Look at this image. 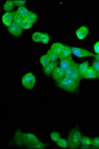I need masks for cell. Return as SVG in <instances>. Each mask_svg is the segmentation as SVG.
<instances>
[{
  "label": "cell",
  "instance_id": "30bf717a",
  "mask_svg": "<svg viewBox=\"0 0 99 149\" xmlns=\"http://www.w3.org/2000/svg\"><path fill=\"white\" fill-rule=\"evenodd\" d=\"M89 33V29L85 26H82L77 29L76 34L79 39L82 40L85 38Z\"/></svg>",
  "mask_w": 99,
  "mask_h": 149
},
{
  "label": "cell",
  "instance_id": "836d02e7",
  "mask_svg": "<svg viewBox=\"0 0 99 149\" xmlns=\"http://www.w3.org/2000/svg\"><path fill=\"white\" fill-rule=\"evenodd\" d=\"M95 58L96 59V60L99 62V54L96 55V57Z\"/></svg>",
  "mask_w": 99,
  "mask_h": 149
},
{
  "label": "cell",
  "instance_id": "f1b7e54d",
  "mask_svg": "<svg viewBox=\"0 0 99 149\" xmlns=\"http://www.w3.org/2000/svg\"><path fill=\"white\" fill-rule=\"evenodd\" d=\"M50 36L48 34L46 33H43V36H42V39H41V42L44 43V44H47L49 41H50Z\"/></svg>",
  "mask_w": 99,
  "mask_h": 149
},
{
  "label": "cell",
  "instance_id": "484cf974",
  "mask_svg": "<svg viewBox=\"0 0 99 149\" xmlns=\"http://www.w3.org/2000/svg\"><path fill=\"white\" fill-rule=\"evenodd\" d=\"M50 137L53 141L56 142L61 138V134L58 132H52L50 133Z\"/></svg>",
  "mask_w": 99,
  "mask_h": 149
},
{
  "label": "cell",
  "instance_id": "4fadbf2b",
  "mask_svg": "<svg viewBox=\"0 0 99 149\" xmlns=\"http://www.w3.org/2000/svg\"><path fill=\"white\" fill-rule=\"evenodd\" d=\"M64 48V45L60 43H55L52 45L50 49L51 50L54 51V52L59 55V56L63 52V49Z\"/></svg>",
  "mask_w": 99,
  "mask_h": 149
},
{
  "label": "cell",
  "instance_id": "5bb4252c",
  "mask_svg": "<svg viewBox=\"0 0 99 149\" xmlns=\"http://www.w3.org/2000/svg\"><path fill=\"white\" fill-rule=\"evenodd\" d=\"M84 79H98L97 74L92 67H89L84 74Z\"/></svg>",
  "mask_w": 99,
  "mask_h": 149
},
{
  "label": "cell",
  "instance_id": "f546056e",
  "mask_svg": "<svg viewBox=\"0 0 99 149\" xmlns=\"http://www.w3.org/2000/svg\"><path fill=\"white\" fill-rule=\"evenodd\" d=\"M92 145L94 147L93 148L99 149V137L95 138L93 139Z\"/></svg>",
  "mask_w": 99,
  "mask_h": 149
},
{
  "label": "cell",
  "instance_id": "d4e9b609",
  "mask_svg": "<svg viewBox=\"0 0 99 149\" xmlns=\"http://www.w3.org/2000/svg\"><path fill=\"white\" fill-rule=\"evenodd\" d=\"M56 143L57 145L60 147L67 148L68 147V141H67L65 139L63 138H60L57 142H56Z\"/></svg>",
  "mask_w": 99,
  "mask_h": 149
},
{
  "label": "cell",
  "instance_id": "7402d4cb",
  "mask_svg": "<svg viewBox=\"0 0 99 149\" xmlns=\"http://www.w3.org/2000/svg\"><path fill=\"white\" fill-rule=\"evenodd\" d=\"M14 1L8 0L3 6V10L6 11H10L14 8Z\"/></svg>",
  "mask_w": 99,
  "mask_h": 149
},
{
  "label": "cell",
  "instance_id": "d6986e66",
  "mask_svg": "<svg viewBox=\"0 0 99 149\" xmlns=\"http://www.w3.org/2000/svg\"><path fill=\"white\" fill-rule=\"evenodd\" d=\"M38 18V16L37 14H35L34 13L30 11L26 16V19L27 20H29V22H31L33 24L36 22Z\"/></svg>",
  "mask_w": 99,
  "mask_h": 149
},
{
  "label": "cell",
  "instance_id": "5b68a950",
  "mask_svg": "<svg viewBox=\"0 0 99 149\" xmlns=\"http://www.w3.org/2000/svg\"><path fill=\"white\" fill-rule=\"evenodd\" d=\"M36 81V78L33 73H27L22 77V86L28 90H31L34 86Z\"/></svg>",
  "mask_w": 99,
  "mask_h": 149
},
{
  "label": "cell",
  "instance_id": "44dd1931",
  "mask_svg": "<svg viewBox=\"0 0 99 149\" xmlns=\"http://www.w3.org/2000/svg\"><path fill=\"white\" fill-rule=\"evenodd\" d=\"M46 55L48 56L50 61H56V60L59 57V55L57 54V53L54 52V51L51 50V49H50L48 50V52H47Z\"/></svg>",
  "mask_w": 99,
  "mask_h": 149
},
{
  "label": "cell",
  "instance_id": "ac0fdd59",
  "mask_svg": "<svg viewBox=\"0 0 99 149\" xmlns=\"http://www.w3.org/2000/svg\"><path fill=\"white\" fill-rule=\"evenodd\" d=\"M29 12L30 11L29 10H27L26 7H24V6L19 7L17 10V12L19 14V15H21L24 19H26V17Z\"/></svg>",
  "mask_w": 99,
  "mask_h": 149
},
{
  "label": "cell",
  "instance_id": "e0dca14e",
  "mask_svg": "<svg viewBox=\"0 0 99 149\" xmlns=\"http://www.w3.org/2000/svg\"><path fill=\"white\" fill-rule=\"evenodd\" d=\"M13 17V22L14 23L19 26H21V24L22 23L24 19L22 18L21 15H19L17 11L12 12Z\"/></svg>",
  "mask_w": 99,
  "mask_h": 149
},
{
  "label": "cell",
  "instance_id": "6da1fadb",
  "mask_svg": "<svg viewBox=\"0 0 99 149\" xmlns=\"http://www.w3.org/2000/svg\"><path fill=\"white\" fill-rule=\"evenodd\" d=\"M40 142L38 138L31 133H23L20 129L16 131L13 143L17 147L34 149L36 145Z\"/></svg>",
  "mask_w": 99,
  "mask_h": 149
},
{
  "label": "cell",
  "instance_id": "7a4b0ae2",
  "mask_svg": "<svg viewBox=\"0 0 99 149\" xmlns=\"http://www.w3.org/2000/svg\"><path fill=\"white\" fill-rule=\"evenodd\" d=\"M82 134L78 127L74 128L70 131L68 136V144L69 149H77L80 145Z\"/></svg>",
  "mask_w": 99,
  "mask_h": 149
},
{
  "label": "cell",
  "instance_id": "1f68e13d",
  "mask_svg": "<svg viewBox=\"0 0 99 149\" xmlns=\"http://www.w3.org/2000/svg\"><path fill=\"white\" fill-rule=\"evenodd\" d=\"M94 49L95 52L99 54V41L94 45Z\"/></svg>",
  "mask_w": 99,
  "mask_h": 149
},
{
  "label": "cell",
  "instance_id": "7c38bea8",
  "mask_svg": "<svg viewBox=\"0 0 99 149\" xmlns=\"http://www.w3.org/2000/svg\"><path fill=\"white\" fill-rule=\"evenodd\" d=\"M2 20L4 24L6 26H9L12 24V21L13 20L12 13L7 12L2 17Z\"/></svg>",
  "mask_w": 99,
  "mask_h": 149
},
{
  "label": "cell",
  "instance_id": "ffe728a7",
  "mask_svg": "<svg viewBox=\"0 0 99 149\" xmlns=\"http://www.w3.org/2000/svg\"><path fill=\"white\" fill-rule=\"evenodd\" d=\"M92 140L91 138L86 136L82 137L80 140V144L83 146H89L92 145Z\"/></svg>",
  "mask_w": 99,
  "mask_h": 149
},
{
  "label": "cell",
  "instance_id": "603a6c76",
  "mask_svg": "<svg viewBox=\"0 0 99 149\" xmlns=\"http://www.w3.org/2000/svg\"><path fill=\"white\" fill-rule=\"evenodd\" d=\"M51 61L50 60L49 58L47 55H45L43 56H41L40 58V62L41 63V65H43V68H45Z\"/></svg>",
  "mask_w": 99,
  "mask_h": 149
},
{
  "label": "cell",
  "instance_id": "4dcf8cb0",
  "mask_svg": "<svg viewBox=\"0 0 99 149\" xmlns=\"http://www.w3.org/2000/svg\"><path fill=\"white\" fill-rule=\"evenodd\" d=\"M14 3L15 5L18 7H22V6L26 3V0H14Z\"/></svg>",
  "mask_w": 99,
  "mask_h": 149
},
{
  "label": "cell",
  "instance_id": "4316f807",
  "mask_svg": "<svg viewBox=\"0 0 99 149\" xmlns=\"http://www.w3.org/2000/svg\"><path fill=\"white\" fill-rule=\"evenodd\" d=\"M33 26V24L31 22H29V20L26 19H24L22 21V23L21 24V27H22V29H29Z\"/></svg>",
  "mask_w": 99,
  "mask_h": 149
},
{
  "label": "cell",
  "instance_id": "8992f818",
  "mask_svg": "<svg viewBox=\"0 0 99 149\" xmlns=\"http://www.w3.org/2000/svg\"><path fill=\"white\" fill-rule=\"evenodd\" d=\"M72 52L74 54L78 57L82 58L86 57H96V55L94 54L90 51H88L86 49H82L80 48L70 47Z\"/></svg>",
  "mask_w": 99,
  "mask_h": 149
},
{
  "label": "cell",
  "instance_id": "8fae6325",
  "mask_svg": "<svg viewBox=\"0 0 99 149\" xmlns=\"http://www.w3.org/2000/svg\"><path fill=\"white\" fill-rule=\"evenodd\" d=\"M58 62L57 61H51L47 66L43 68L45 74L46 76H50L52 72L58 66Z\"/></svg>",
  "mask_w": 99,
  "mask_h": 149
},
{
  "label": "cell",
  "instance_id": "3957f363",
  "mask_svg": "<svg viewBox=\"0 0 99 149\" xmlns=\"http://www.w3.org/2000/svg\"><path fill=\"white\" fill-rule=\"evenodd\" d=\"M79 83V82L72 79L65 77L61 81L57 83L56 85L59 88L67 92L73 93L77 90Z\"/></svg>",
  "mask_w": 99,
  "mask_h": 149
},
{
  "label": "cell",
  "instance_id": "9c48e42d",
  "mask_svg": "<svg viewBox=\"0 0 99 149\" xmlns=\"http://www.w3.org/2000/svg\"><path fill=\"white\" fill-rule=\"evenodd\" d=\"M73 61L74 60L72 59L71 56H69L68 57L61 59L60 61V67L65 71L66 70L70 68V66H71Z\"/></svg>",
  "mask_w": 99,
  "mask_h": 149
},
{
  "label": "cell",
  "instance_id": "83f0119b",
  "mask_svg": "<svg viewBox=\"0 0 99 149\" xmlns=\"http://www.w3.org/2000/svg\"><path fill=\"white\" fill-rule=\"evenodd\" d=\"M92 67L97 74L98 79L99 80V62L97 60L94 61L92 64Z\"/></svg>",
  "mask_w": 99,
  "mask_h": 149
},
{
  "label": "cell",
  "instance_id": "d6a6232c",
  "mask_svg": "<svg viewBox=\"0 0 99 149\" xmlns=\"http://www.w3.org/2000/svg\"><path fill=\"white\" fill-rule=\"evenodd\" d=\"M81 149H91V148H92L90 147L89 146H84V147H81Z\"/></svg>",
  "mask_w": 99,
  "mask_h": 149
},
{
  "label": "cell",
  "instance_id": "52a82bcc",
  "mask_svg": "<svg viewBox=\"0 0 99 149\" xmlns=\"http://www.w3.org/2000/svg\"><path fill=\"white\" fill-rule=\"evenodd\" d=\"M51 76L55 81L58 83L65 77V71L61 67H57L51 73Z\"/></svg>",
  "mask_w": 99,
  "mask_h": 149
},
{
  "label": "cell",
  "instance_id": "277c9868",
  "mask_svg": "<svg viewBox=\"0 0 99 149\" xmlns=\"http://www.w3.org/2000/svg\"><path fill=\"white\" fill-rule=\"evenodd\" d=\"M79 64L73 61L70 68L65 71V77L72 79L79 83L81 78L79 73Z\"/></svg>",
  "mask_w": 99,
  "mask_h": 149
},
{
  "label": "cell",
  "instance_id": "9a60e30c",
  "mask_svg": "<svg viewBox=\"0 0 99 149\" xmlns=\"http://www.w3.org/2000/svg\"><path fill=\"white\" fill-rule=\"evenodd\" d=\"M89 67V63L88 62H85L84 63H82V64L79 65V70L81 79L84 77V74L87 72V70L88 69Z\"/></svg>",
  "mask_w": 99,
  "mask_h": 149
},
{
  "label": "cell",
  "instance_id": "2e32d148",
  "mask_svg": "<svg viewBox=\"0 0 99 149\" xmlns=\"http://www.w3.org/2000/svg\"><path fill=\"white\" fill-rule=\"evenodd\" d=\"M72 52V50L70 48V46H64L63 52L59 55V58L61 59L63 58L68 57L71 56Z\"/></svg>",
  "mask_w": 99,
  "mask_h": 149
},
{
  "label": "cell",
  "instance_id": "ba28073f",
  "mask_svg": "<svg viewBox=\"0 0 99 149\" xmlns=\"http://www.w3.org/2000/svg\"><path fill=\"white\" fill-rule=\"evenodd\" d=\"M8 31L10 34L16 37H19L22 34V29L21 26H19L15 23H12L8 27Z\"/></svg>",
  "mask_w": 99,
  "mask_h": 149
},
{
  "label": "cell",
  "instance_id": "cb8c5ba5",
  "mask_svg": "<svg viewBox=\"0 0 99 149\" xmlns=\"http://www.w3.org/2000/svg\"><path fill=\"white\" fill-rule=\"evenodd\" d=\"M43 33L40 32H36L32 36V39L34 42H38L41 41Z\"/></svg>",
  "mask_w": 99,
  "mask_h": 149
}]
</instances>
